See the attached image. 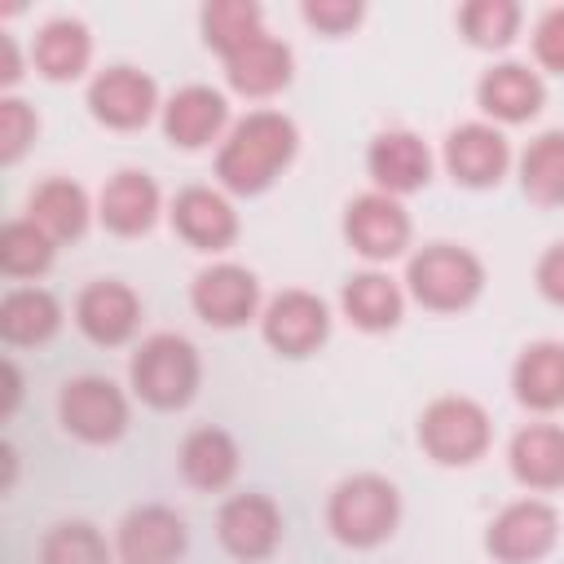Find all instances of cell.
I'll return each instance as SVG.
<instances>
[{
    "instance_id": "36",
    "label": "cell",
    "mask_w": 564,
    "mask_h": 564,
    "mask_svg": "<svg viewBox=\"0 0 564 564\" xmlns=\"http://www.w3.org/2000/svg\"><path fill=\"white\" fill-rule=\"evenodd\" d=\"M304 18L313 22V26H322V31H344V26H352L357 18H361V9L357 4H335V0H317V4H304Z\"/></svg>"
},
{
    "instance_id": "15",
    "label": "cell",
    "mask_w": 564,
    "mask_h": 564,
    "mask_svg": "<svg viewBox=\"0 0 564 564\" xmlns=\"http://www.w3.org/2000/svg\"><path fill=\"white\" fill-rule=\"evenodd\" d=\"M432 172V159H427V145L414 137V132H383L375 137L370 145V176L383 185V189H419Z\"/></svg>"
},
{
    "instance_id": "33",
    "label": "cell",
    "mask_w": 564,
    "mask_h": 564,
    "mask_svg": "<svg viewBox=\"0 0 564 564\" xmlns=\"http://www.w3.org/2000/svg\"><path fill=\"white\" fill-rule=\"evenodd\" d=\"M516 22H520V9L511 0H476L463 9V31L476 44H507L516 35Z\"/></svg>"
},
{
    "instance_id": "2",
    "label": "cell",
    "mask_w": 564,
    "mask_h": 564,
    "mask_svg": "<svg viewBox=\"0 0 564 564\" xmlns=\"http://www.w3.org/2000/svg\"><path fill=\"white\" fill-rule=\"evenodd\" d=\"M397 524V489L379 476H352L335 489L330 498V529L352 542V546H370L379 538H388Z\"/></svg>"
},
{
    "instance_id": "37",
    "label": "cell",
    "mask_w": 564,
    "mask_h": 564,
    "mask_svg": "<svg viewBox=\"0 0 564 564\" xmlns=\"http://www.w3.org/2000/svg\"><path fill=\"white\" fill-rule=\"evenodd\" d=\"M538 286H542L555 304H564V242H555V247L542 256V264H538Z\"/></svg>"
},
{
    "instance_id": "8",
    "label": "cell",
    "mask_w": 564,
    "mask_h": 564,
    "mask_svg": "<svg viewBox=\"0 0 564 564\" xmlns=\"http://www.w3.org/2000/svg\"><path fill=\"white\" fill-rule=\"evenodd\" d=\"M185 551V524L167 507H141L119 524L123 564H172Z\"/></svg>"
},
{
    "instance_id": "1",
    "label": "cell",
    "mask_w": 564,
    "mask_h": 564,
    "mask_svg": "<svg viewBox=\"0 0 564 564\" xmlns=\"http://www.w3.org/2000/svg\"><path fill=\"white\" fill-rule=\"evenodd\" d=\"M291 154H295V128H291V119H282L273 110H256V115H247L229 132V141H225V150L216 159V172H220V181L229 189L256 194V189H264L278 176V167Z\"/></svg>"
},
{
    "instance_id": "35",
    "label": "cell",
    "mask_w": 564,
    "mask_h": 564,
    "mask_svg": "<svg viewBox=\"0 0 564 564\" xmlns=\"http://www.w3.org/2000/svg\"><path fill=\"white\" fill-rule=\"evenodd\" d=\"M533 48H538V57H542L551 70H564V9H551V13L538 22Z\"/></svg>"
},
{
    "instance_id": "10",
    "label": "cell",
    "mask_w": 564,
    "mask_h": 564,
    "mask_svg": "<svg viewBox=\"0 0 564 564\" xmlns=\"http://www.w3.org/2000/svg\"><path fill=\"white\" fill-rule=\"evenodd\" d=\"M264 339L278 348V352H308L326 339V304L308 291H286L269 304L264 313Z\"/></svg>"
},
{
    "instance_id": "32",
    "label": "cell",
    "mask_w": 564,
    "mask_h": 564,
    "mask_svg": "<svg viewBox=\"0 0 564 564\" xmlns=\"http://www.w3.org/2000/svg\"><path fill=\"white\" fill-rule=\"evenodd\" d=\"M44 564H106V542L93 524H57L44 538Z\"/></svg>"
},
{
    "instance_id": "11",
    "label": "cell",
    "mask_w": 564,
    "mask_h": 564,
    "mask_svg": "<svg viewBox=\"0 0 564 564\" xmlns=\"http://www.w3.org/2000/svg\"><path fill=\"white\" fill-rule=\"evenodd\" d=\"M88 106H93L97 119H106L115 128H137L154 110V84L132 66H110L93 79Z\"/></svg>"
},
{
    "instance_id": "30",
    "label": "cell",
    "mask_w": 564,
    "mask_h": 564,
    "mask_svg": "<svg viewBox=\"0 0 564 564\" xmlns=\"http://www.w3.org/2000/svg\"><path fill=\"white\" fill-rule=\"evenodd\" d=\"M203 31H207V44H216L225 57L238 53L247 40L260 35V9L247 4V0H216L207 4L203 13Z\"/></svg>"
},
{
    "instance_id": "25",
    "label": "cell",
    "mask_w": 564,
    "mask_h": 564,
    "mask_svg": "<svg viewBox=\"0 0 564 564\" xmlns=\"http://www.w3.org/2000/svg\"><path fill=\"white\" fill-rule=\"evenodd\" d=\"M181 471L198 489H220L238 471V445L220 427H198L181 449Z\"/></svg>"
},
{
    "instance_id": "13",
    "label": "cell",
    "mask_w": 564,
    "mask_h": 564,
    "mask_svg": "<svg viewBox=\"0 0 564 564\" xmlns=\"http://www.w3.org/2000/svg\"><path fill=\"white\" fill-rule=\"evenodd\" d=\"M194 308L216 326H238L256 308V278L238 264L203 269L194 282Z\"/></svg>"
},
{
    "instance_id": "20",
    "label": "cell",
    "mask_w": 564,
    "mask_h": 564,
    "mask_svg": "<svg viewBox=\"0 0 564 564\" xmlns=\"http://www.w3.org/2000/svg\"><path fill=\"white\" fill-rule=\"evenodd\" d=\"M172 220H176L181 238H189L194 247H225V242L234 238V229H238L234 207H229L220 194L198 189V185H194V189H185V194L176 198Z\"/></svg>"
},
{
    "instance_id": "18",
    "label": "cell",
    "mask_w": 564,
    "mask_h": 564,
    "mask_svg": "<svg viewBox=\"0 0 564 564\" xmlns=\"http://www.w3.org/2000/svg\"><path fill=\"white\" fill-rule=\"evenodd\" d=\"M511 467L533 489L564 485V427L533 423L511 441Z\"/></svg>"
},
{
    "instance_id": "5",
    "label": "cell",
    "mask_w": 564,
    "mask_h": 564,
    "mask_svg": "<svg viewBox=\"0 0 564 564\" xmlns=\"http://www.w3.org/2000/svg\"><path fill=\"white\" fill-rule=\"evenodd\" d=\"M423 445L441 463H471L489 445V419L467 397H445L423 414Z\"/></svg>"
},
{
    "instance_id": "9",
    "label": "cell",
    "mask_w": 564,
    "mask_h": 564,
    "mask_svg": "<svg viewBox=\"0 0 564 564\" xmlns=\"http://www.w3.org/2000/svg\"><path fill=\"white\" fill-rule=\"evenodd\" d=\"M344 229H348V242H352L361 256H370V260L397 256V251L405 247V238H410V220H405V212H401L388 194H366V198H357V203L348 207Z\"/></svg>"
},
{
    "instance_id": "24",
    "label": "cell",
    "mask_w": 564,
    "mask_h": 564,
    "mask_svg": "<svg viewBox=\"0 0 564 564\" xmlns=\"http://www.w3.org/2000/svg\"><path fill=\"white\" fill-rule=\"evenodd\" d=\"M57 300L40 286H26V291H9L4 304H0V330L9 344H40L57 330Z\"/></svg>"
},
{
    "instance_id": "19",
    "label": "cell",
    "mask_w": 564,
    "mask_h": 564,
    "mask_svg": "<svg viewBox=\"0 0 564 564\" xmlns=\"http://www.w3.org/2000/svg\"><path fill=\"white\" fill-rule=\"evenodd\" d=\"M225 62H229V84H234L238 93H251V97L282 88L286 75H291V53H286V44H278V40L264 35V31H260L256 40H247L238 53H229Z\"/></svg>"
},
{
    "instance_id": "26",
    "label": "cell",
    "mask_w": 564,
    "mask_h": 564,
    "mask_svg": "<svg viewBox=\"0 0 564 564\" xmlns=\"http://www.w3.org/2000/svg\"><path fill=\"white\" fill-rule=\"evenodd\" d=\"M31 220L48 238H75L84 229V220H88V198L70 181H44L31 194Z\"/></svg>"
},
{
    "instance_id": "12",
    "label": "cell",
    "mask_w": 564,
    "mask_h": 564,
    "mask_svg": "<svg viewBox=\"0 0 564 564\" xmlns=\"http://www.w3.org/2000/svg\"><path fill=\"white\" fill-rule=\"evenodd\" d=\"M220 542L238 560H260L278 542V507L264 494H238L220 511Z\"/></svg>"
},
{
    "instance_id": "38",
    "label": "cell",
    "mask_w": 564,
    "mask_h": 564,
    "mask_svg": "<svg viewBox=\"0 0 564 564\" xmlns=\"http://www.w3.org/2000/svg\"><path fill=\"white\" fill-rule=\"evenodd\" d=\"M0 48H4V66H0V79H18V53H13V40L4 35V40H0Z\"/></svg>"
},
{
    "instance_id": "17",
    "label": "cell",
    "mask_w": 564,
    "mask_h": 564,
    "mask_svg": "<svg viewBox=\"0 0 564 564\" xmlns=\"http://www.w3.org/2000/svg\"><path fill=\"white\" fill-rule=\"evenodd\" d=\"M79 326L84 335H93L97 344H119L132 335L137 326V295L119 282H97L79 295Z\"/></svg>"
},
{
    "instance_id": "21",
    "label": "cell",
    "mask_w": 564,
    "mask_h": 564,
    "mask_svg": "<svg viewBox=\"0 0 564 564\" xmlns=\"http://www.w3.org/2000/svg\"><path fill=\"white\" fill-rule=\"evenodd\" d=\"M159 212V189L145 172H119L101 194V220L115 234H141Z\"/></svg>"
},
{
    "instance_id": "7",
    "label": "cell",
    "mask_w": 564,
    "mask_h": 564,
    "mask_svg": "<svg viewBox=\"0 0 564 564\" xmlns=\"http://www.w3.org/2000/svg\"><path fill=\"white\" fill-rule=\"evenodd\" d=\"M555 529H560L555 511L546 502H538V498H524V502H511L489 524V551L498 560H507V564H529V560L551 551Z\"/></svg>"
},
{
    "instance_id": "14",
    "label": "cell",
    "mask_w": 564,
    "mask_h": 564,
    "mask_svg": "<svg viewBox=\"0 0 564 564\" xmlns=\"http://www.w3.org/2000/svg\"><path fill=\"white\" fill-rule=\"evenodd\" d=\"M507 137L498 128H485V123H467L458 132H449L445 141V163L449 172L463 181V185H489L502 176L507 167Z\"/></svg>"
},
{
    "instance_id": "29",
    "label": "cell",
    "mask_w": 564,
    "mask_h": 564,
    "mask_svg": "<svg viewBox=\"0 0 564 564\" xmlns=\"http://www.w3.org/2000/svg\"><path fill=\"white\" fill-rule=\"evenodd\" d=\"M520 176L538 203H564V132H542L524 150Z\"/></svg>"
},
{
    "instance_id": "28",
    "label": "cell",
    "mask_w": 564,
    "mask_h": 564,
    "mask_svg": "<svg viewBox=\"0 0 564 564\" xmlns=\"http://www.w3.org/2000/svg\"><path fill=\"white\" fill-rule=\"evenodd\" d=\"M35 62L48 79H70L88 62V31L79 22H48L35 40Z\"/></svg>"
},
{
    "instance_id": "27",
    "label": "cell",
    "mask_w": 564,
    "mask_h": 564,
    "mask_svg": "<svg viewBox=\"0 0 564 564\" xmlns=\"http://www.w3.org/2000/svg\"><path fill=\"white\" fill-rule=\"evenodd\" d=\"M344 308L357 326L366 330H383L401 317V291L383 278V273H357L348 286H344Z\"/></svg>"
},
{
    "instance_id": "6",
    "label": "cell",
    "mask_w": 564,
    "mask_h": 564,
    "mask_svg": "<svg viewBox=\"0 0 564 564\" xmlns=\"http://www.w3.org/2000/svg\"><path fill=\"white\" fill-rule=\"evenodd\" d=\"M62 423L84 441H115L128 423V405L110 379L84 375L70 379L62 392Z\"/></svg>"
},
{
    "instance_id": "34",
    "label": "cell",
    "mask_w": 564,
    "mask_h": 564,
    "mask_svg": "<svg viewBox=\"0 0 564 564\" xmlns=\"http://www.w3.org/2000/svg\"><path fill=\"white\" fill-rule=\"evenodd\" d=\"M35 132V115L22 101H0V159H18Z\"/></svg>"
},
{
    "instance_id": "3",
    "label": "cell",
    "mask_w": 564,
    "mask_h": 564,
    "mask_svg": "<svg viewBox=\"0 0 564 564\" xmlns=\"http://www.w3.org/2000/svg\"><path fill=\"white\" fill-rule=\"evenodd\" d=\"M132 383L150 405H181L198 383V357L181 335H154L132 361Z\"/></svg>"
},
{
    "instance_id": "31",
    "label": "cell",
    "mask_w": 564,
    "mask_h": 564,
    "mask_svg": "<svg viewBox=\"0 0 564 564\" xmlns=\"http://www.w3.org/2000/svg\"><path fill=\"white\" fill-rule=\"evenodd\" d=\"M48 260H53V238L35 220L4 225V234H0V269L4 273L26 278V273H40Z\"/></svg>"
},
{
    "instance_id": "4",
    "label": "cell",
    "mask_w": 564,
    "mask_h": 564,
    "mask_svg": "<svg viewBox=\"0 0 564 564\" xmlns=\"http://www.w3.org/2000/svg\"><path fill=\"white\" fill-rule=\"evenodd\" d=\"M410 286L432 308H463L480 291V264L471 251L436 242L410 260Z\"/></svg>"
},
{
    "instance_id": "23",
    "label": "cell",
    "mask_w": 564,
    "mask_h": 564,
    "mask_svg": "<svg viewBox=\"0 0 564 564\" xmlns=\"http://www.w3.org/2000/svg\"><path fill=\"white\" fill-rule=\"evenodd\" d=\"M516 397L533 410L564 405V344H533L516 361Z\"/></svg>"
},
{
    "instance_id": "16",
    "label": "cell",
    "mask_w": 564,
    "mask_h": 564,
    "mask_svg": "<svg viewBox=\"0 0 564 564\" xmlns=\"http://www.w3.org/2000/svg\"><path fill=\"white\" fill-rule=\"evenodd\" d=\"M225 123V97L212 93V88H181L172 101H167V115H163V128L176 145L185 150H198L207 145Z\"/></svg>"
},
{
    "instance_id": "22",
    "label": "cell",
    "mask_w": 564,
    "mask_h": 564,
    "mask_svg": "<svg viewBox=\"0 0 564 564\" xmlns=\"http://www.w3.org/2000/svg\"><path fill=\"white\" fill-rule=\"evenodd\" d=\"M480 106L489 110V115H498V119H529V115H538V106H542V79L533 75V70H524V66H516V62H507V66H494L485 79H480Z\"/></svg>"
}]
</instances>
